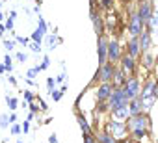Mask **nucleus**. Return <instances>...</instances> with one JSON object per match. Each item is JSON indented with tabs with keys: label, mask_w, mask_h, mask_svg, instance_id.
Here are the masks:
<instances>
[{
	"label": "nucleus",
	"mask_w": 158,
	"mask_h": 143,
	"mask_svg": "<svg viewBox=\"0 0 158 143\" xmlns=\"http://www.w3.org/2000/svg\"><path fill=\"white\" fill-rule=\"evenodd\" d=\"M127 126H128V132L130 130H151V119L143 112L141 113H136V115H128Z\"/></svg>",
	"instance_id": "f257e3e1"
},
{
	"label": "nucleus",
	"mask_w": 158,
	"mask_h": 143,
	"mask_svg": "<svg viewBox=\"0 0 158 143\" xmlns=\"http://www.w3.org/2000/svg\"><path fill=\"white\" fill-rule=\"evenodd\" d=\"M123 93H125L127 100H132V99L139 97V95H141V82H139L136 76H130V78L125 82V86H123Z\"/></svg>",
	"instance_id": "f03ea898"
},
{
	"label": "nucleus",
	"mask_w": 158,
	"mask_h": 143,
	"mask_svg": "<svg viewBox=\"0 0 158 143\" xmlns=\"http://www.w3.org/2000/svg\"><path fill=\"white\" fill-rule=\"evenodd\" d=\"M127 104H128V100L123 93V88H114V91L108 99V108L115 110V108H121V106H127Z\"/></svg>",
	"instance_id": "7ed1b4c3"
},
{
	"label": "nucleus",
	"mask_w": 158,
	"mask_h": 143,
	"mask_svg": "<svg viewBox=\"0 0 158 143\" xmlns=\"http://www.w3.org/2000/svg\"><path fill=\"white\" fill-rule=\"evenodd\" d=\"M143 30H145V24L139 19V15L138 13H132L130 15V21H128V34H130V37H139V34Z\"/></svg>",
	"instance_id": "20e7f679"
},
{
	"label": "nucleus",
	"mask_w": 158,
	"mask_h": 143,
	"mask_svg": "<svg viewBox=\"0 0 158 143\" xmlns=\"http://www.w3.org/2000/svg\"><path fill=\"white\" fill-rule=\"evenodd\" d=\"M114 73H115V63L110 61V63H104V65L99 67V71H97V78H99L101 82H112Z\"/></svg>",
	"instance_id": "39448f33"
},
{
	"label": "nucleus",
	"mask_w": 158,
	"mask_h": 143,
	"mask_svg": "<svg viewBox=\"0 0 158 143\" xmlns=\"http://www.w3.org/2000/svg\"><path fill=\"white\" fill-rule=\"evenodd\" d=\"M136 13L139 15V19H141V21H143V24L147 26L154 11H152V6H151V2H149V0H141V2H139V6H138V11H136Z\"/></svg>",
	"instance_id": "423d86ee"
},
{
	"label": "nucleus",
	"mask_w": 158,
	"mask_h": 143,
	"mask_svg": "<svg viewBox=\"0 0 158 143\" xmlns=\"http://www.w3.org/2000/svg\"><path fill=\"white\" fill-rule=\"evenodd\" d=\"M108 132L112 136H115V137H121V136H125L128 132V126H127V123H123L119 119H112L108 123Z\"/></svg>",
	"instance_id": "0eeeda50"
},
{
	"label": "nucleus",
	"mask_w": 158,
	"mask_h": 143,
	"mask_svg": "<svg viewBox=\"0 0 158 143\" xmlns=\"http://www.w3.org/2000/svg\"><path fill=\"white\" fill-rule=\"evenodd\" d=\"M121 69L125 71V73L128 75V76H134V71H136V58H132L128 52H125L123 56H121Z\"/></svg>",
	"instance_id": "6e6552de"
},
{
	"label": "nucleus",
	"mask_w": 158,
	"mask_h": 143,
	"mask_svg": "<svg viewBox=\"0 0 158 143\" xmlns=\"http://www.w3.org/2000/svg\"><path fill=\"white\" fill-rule=\"evenodd\" d=\"M119 59H121L119 43H117V39H112V41H108V61L115 63V61H119Z\"/></svg>",
	"instance_id": "1a4fd4ad"
},
{
	"label": "nucleus",
	"mask_w": 158,
	"mask_h": 143,
	"mask_svg": "<svg viewBox=\"0 0 158 143\" xmlns=\"http://www.w3.org/2000/svg\"><path fill=\"white\" fill-rule=\"evenodd\" d=\"M112 91H114V84H112V82H102L101 88L97 89V99H99V102L108 100L110 95H112Z\"/></svg>",
	"instance_id": "9d476101"
},
{
	"label": "nucleus",
	"mask_w": 158,
	"mask_h": 143,
	"mask_svg": "<svg viewBox=\"0 0 158 143\" xmlns=\"http://www.w3.org/2000/svg\"><path fill=\"white\" fill-rule=\"evenodd\" d=\"M151 43H152V34L151 30H143L139 34V47H141V54L151 50Z\"/></svg>",
	"instance_id": "9b49d317"
},
{
	"label": "nucleus",
	"mask_w": 158,
	"mask_h": 143,
	"mask_svg": "<svg viewBox=\"0 0 158 143\" xmlns=\"http://www.w3.org/2000/svg\"><path fill=\"white\" fill-rule=\"evenodd\" d=\"M106 59H108V41L104 35H101L99 37V67L104 65Z\"/></svg>",
	"instance_id": "f8f14e48"
},
{
	"label": "nucleus",
	"mask_w": 158,
	"mask_h": 143,
	"mask_svg": "<svg viewBox=\"0 0 158 143\" xmlns=\"http://www.w3.org/2000/svg\"><path fill=\"white\" fill-rule=\"evenodd\" d=\"M127 52L132 58L141 56V47H139V37H130V41L127 43Z\"/></svg>",
	"instance_id": "ddd939ff"
},
{
	"label": "nucleus",
	"mask_w": 158,
	"mask_h": 143,
	"mask_svg": "<svg viewBox=\"0 0 158 143\" xmlns=\"http://www.w3.org/2000/svg\"><path fill=\"white\" fill-rule=\"evenodd\" d=\"M143 110H145V104H143V99H141V97H136V99L128 100V113H130V115L141 113Z\"/></svg>",
	"instance_id": "4468645a"
},
{
	"label": "nucleus",
	"mask_w": 158,
	"mask_h": 143,
	"mask_svg": "<svg viewBox=\"0 0 158 143\" xmlns=\"http://www.w3.org/2000/svg\"><path fill=\"white\" fill-rule=\"evenodd\" d=\"M128 78H130V76L125 73L123 69H115L114 78H112V80H114V88H123V86H125V82H127Z\"/></svg>",
	"instance_id": "2eb2a0df"
},
{
	"label": "nucleus",
	"mask_w": 158,
	"mask_h": 143,
	"mask_svg": "<svg viewBox=\"0 0 158 143\" xmlns=\"http://www.w3.org/2000/svg\"><path fill=\"white\" fill-rule=\"evenodd\" d=\"M112 113H114V119H119V121H127L128 119V104L127 106H121V108H115V110H112Z\"/></svg>",
	"instance_id": "dca6fc26"
},
{
	"label": "nucleus",
	"mask_w": 158,
	"mask_h": 143,
	"mask_svg": "<svg viewBox=\"0 0 158 143\" xmlns=\"http://www.w3.org/2000/svg\"><path fill=\"white\" fill-rule=\"evenodd\" d=\"M91 21H93V24H95V32H97V35H99V37L104 35V34H102V21H101V17L95 13V10L91 11Z\"/></svg>",
	"instance_id": "f3484780"
},
{
	"label": "nucleus",
	"mask_w": 158,
	"mask_h": 143,
	"mask_svg": "<svg viewBox=\"0 0 158 143\" xmlns=\"http://www.w3.org/2000/svg\"><path fill=\"white\" fill-rule=\"evenodd\" d=\"M149 136V130H130V137L136 141H143Z\"/></svg>",
	"instance_id": "a211bd4d"
},
{
	"label": "nucleus",
	"mask_w": 158,
	"mask_h": 143,
	"mask_svg": "<svg viewBox=\"0 0 158 143\" xmlns=\"http://www.w3.org/2000/svg\"><path fill=\"white\" fill-rule=\"evenodd\" d=\"M99 143H119V141H117L115 136H112L110 132H104V134L99 136Z\"/></svg>",
	"instance_id": "6ab92c4d"
},
{
	"label": "nucleus",
	"mask_w": 158,
	"mask_h": 143,
	"mask_svg": "<svg viewBox=\"0 0 158 143\" xmlns=\"http://www.w3.org/2000/svg\"><path fill=\"white\" fill-rule=\"evenodd\" d=\"M143 56V67H147V69H152V63H154V58L149 54V52H145V54H141Z\"/></svg>",
	"instance_id": "aec40b11"
},
{
	"label": "nucleus",
	"mask_w": 158,
	"mask_h": 143,
	"mask_svg": "<svg viewBox=\"0 0 158 143\" xmlns=\"http://www.w3.org/2000/svg\"><path fill=\"white\" fill-rule=\"evenodd\" d=\"M78 123H80V128L84 130V134H91V126L88 125V121H86L82 115H78Z\"/></svg>",
	"instance_id": "412c9836"
},
{
	"label": "nucleus",
	"mask_w": 158,
	"mask_h": 143,
	"mask_svg": "<svg viewBox=\"0 0 158 143\" xmlns=\"http://www.w3.org/2000/svg\"><path fill=\"white\" fill-rule=\"evenodd\" d=\"M115 24H117V17H115V13H108V17H106V26H108L110 30H114Z\"/></svg>",
	"instance_id": "4be33fe9"
},
{
	"label": "nucleus",
	"mask_w": 158,
	"mask_h": 143,
	"mask_svg": "<svg viewBox=\"0 0 158 143\" xmlns=\"http://www.w3.org/2000/svg\"><path fill=\"white\" fill-rule=\"evenodd\" d=\"M8 123H10V117H8V115H2V117H0V126H2V128H6Z\"/></svg>",
	"instance_id": "5701e85b"
},
{
	"label": "nucleus",
	"mask_w": 158,
	"mask_h": 143,
	"mask_svg": "<svg viewBox=\"0 0 158 143\" xmlns=\"http://www.w3.org/2000/svg\"><path fill=\"white\" fill-rule=\"evenodd\" d=\"M84 143H97L91 134H84Z\"/></svg>",
	"instance_id": "b1692460"
},
{
	"label": "nucleus",
	"mask_w": 158,
	"mask_h": 143,
	"mask_svg": "<svg viewBox=\"0 0 158 143\" xmlns=\"http://www.w3.org/2000/svg\"><path fill=\"white\" fill-rule=\"evenodd\" d=\"M61 93H63V91H50V95H52L54 100H60V99H61Z\"/></svg>",
	"instance_id": "393cba45"
},
{
	"label": "nucleus",
	"mask_w": 158,
	"mask_h": 143,
	"mask_svg": "<svg viewBox=\"0 0 158 143\" xmlns=\"http://www.w3.org/2000/svg\"><path fill=\"white\" fill-rule=\"evenodd\" d=\"M102 6H104L106 10H112V6H114V0H102Z\"/></svg>",
	"instance_id": "a878e982"
},
{
	"label": "nucleus",
	"mask_w": 158,
	"mask_h": 143,
	"mask_svg": "<svg viewBox=\"0 0 158 143\" xmlns=\"http://www.w3.org/2000/svg\"><path fill=\"white\" fill-rule=\"evenodd\" d=\"M8 104H10V108H11V110H15V108H17V100H15V99H10V97H8Z\"/></svg>",
	"instance_id": "bb28decb"
},
{
	"label": "nucleus",
	"mask_w": 158,
	"mask_h": 143,
	"mask_svg": "<svg viewBox=\"0 0 158 143\" xmlns=\"http://www.w3.org/2000/svg\"><path fill=\"white\" fill-rule=\"evenodd\" d=\"M48 65H50V59H48V58H45V59H43V65H41L39 69H47Z\"/></svg>",
	"instance_id": "cd10ccee"
},
{
	"label": "nucleus",
	"mask_w": 158,
	"mask_h": 143,
	"mask_svg": "<svg viewBox=\"0 0 158 143\" xmlns=\"http://www.w3.org/2000/svg\"><path fill=\"white\" fill-rule=\"evenodd\" d=\"M56 43H58V41H56V37L52 35V37L48 39V45H50V48H54V45H56Z\"/></svg>",
	"instance_id": "c85d7f7f"
},
{
	"label": "nucleus",
	"mask_w": 158,
	"mask_h": 143,
	"mask_svg": "<svg viewBox=\"0 0 158 143\" xmlns=\"http://www.w3.org/2000/svg\"><path fill=\"white\" fill-rule=\"evenodd\" d=\"M11 132H13V134H19V132H21V126H19V125H13V126H11Z\"/></svg>",
	"instance_id": "c756f323"
},
{
	"label": "nucleus",
	"mask_w": 158,
	"mask_h": 143,
	"mask_svg": "<svg viewBox=\"0 0 158 143\" xmlns=\"http://www.w3.org/2000/svg\"><path fill=\"white\" fill-rule=\"evenodd\" d=\"M152 95H154V99H158V82L154 84V89H152Z\"/></svg>",
	"instance_id": "7c9ffc66"
},
{
	"label": "nucleus",
	"mask_w": 158,
	"mask_h": 143,
	"mask_svg": "<svg viewBox=\"0 0 158 143\" xmlns=\"http://www.w3.org/2000/svg\"><path fill=\"white\" fill-rule=\"evenodd\" d=\"M121 143H141V141H136V139H132V137H128V139H123Z\"/></svg>",
	"instance_id": "2f4dec72"
},
{
	"label": "nucleus",
	"mask_w": 158,
	"mask_h": 143,
	"mask_svg": "<svg viewBox=\"0 0 158 143\" xmlns=\"http://www.w3.org/2000/svg\"><path fill=\"white\" fill-rule=\"evenodd\" d=\"M17 58H19V61H26V54H23V52L17 54Z\"/></svg>",
	"instance_id": "473e14b6"
},
{
	"label": "nucleus",
	"mask_w": 158,
	"mask_h": 143,
	"mask_svg": "<svg viewBox=\"0 0 158 143\" xmlns=\"http://www.w3.org/2000/svg\"><path fill=\"white\" fill-rule=\"evenodd\" d=\"M48 143H58V137H56V134H52V136H50V139H48Z\"/></svg>",
	"instance_id": "72a5a7b5"
},
{
	"label": "nucleus",
	"mask_w": 158,
	"mask_h": 143,
	"mask_svg": "<svg viewBox=\"0 0 158 143\" xmlns=\"http://www.w3.org/2000/svg\"><path fill=\"white\" fill-rule=\"evenodd\" d=\"M32 50H34V52H39V43H34V45H32Z\"/></svg>",
	"instance_id": "f704fd0d"
},
{
	"label": "nucleus",
	"mask_w": 158,
	"mask_h": 143,
	"mask_svg": "<svg viewBox=\"0 0 158 143\" xmlns=\"http://www.w3.org/2000/svg\"><path fill=\"white\" fill-rule=\"evenodd\" d=\"M47 84H48V89L52 91V88H54V80H52V78H48V82H47Z\"/></svg>",
	"instance_id": "c9c22d12"
},
{
	"label": "nucleus",
	"mask_w": 158,
	"mask_h": 143,
	"mask_svg": "<svg viewBox=\"0 0 158 143\" xmlns=\"http://www.w3.org/2000/svg\"><path fill=\"white\" fill-rule=\"evenodd\" d=\"M24 99H26V100H32V93H30V91H24Z\"/></svg>",
	"instance_id": "e433bc0d"
},
{
	"label": "nucleus",
	"mask_w": 158,
	"mask_h": 143,
	"mask_svg": "<svg viewBox=\"0 0 158 143\" xmlns=\"http://www.w3.org/2000/svg\"><path fill=\"white\" fill-rule=\"evenodd\" d=\"M6 48L11 50V48H13V41H6Z\"/></svg>",
	"instance_id": "4c0bfd02"
},
{
	"label": "nucleus",
	"mask_w": 158,
	"mask_h": 143,
	"mask_svg": "<svg viewBox=\"0 0 158 143\" xmlns=\"http://www.w3.org/2000/svg\"><path fill=\"white\" fill-rule=\"evenodd\" d=\"M17 143H23V141H17Z\"/></svg>",
	"instance_id": "58836bf2"
}]
</instances>
